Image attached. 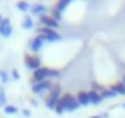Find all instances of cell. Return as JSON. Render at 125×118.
Here are the masks:
<instances>
[{
  "instance_id": "cell-1",
  "label": "cell",
  "mask_w": 125,
  "mask_h": 118,
  "mask_svg": "<svg viewBox=\"0 0 125 118\" xmlns=\"http://www.w3.org/2000/svg\"><path fill=\"white\" fill-rule=\"evenodd\" d=\"M59 105L64 109V113H74V111H77L79 107V102L77 98H75L72 92H66V94H62L61 98H59Z\"/></svg>"
},
{
  "instance_id": "cell-2",
  "label": "cell",
  "mask_w": 125,
  "mask_h": 118,
  "mask_svg": "<svg viewBox=\"0 0 125 118\" xmlns=\"http://www.w3.org/2000/svg\"><path fill=\"white\" fill-rule=\"evenodd\" d=\"M61 76V72L55 70V68H50V67H42L39 70L33 72V81H48V79H55Z\"/></svg>"
},
{
  "instance_id": "cell-3",
  "label": "cell",
  "mask_w": 125,
  "mask_h": 118,
  "mask_svg": "<svg viewBox=\"0 0 125 118\" xmlns=\"http://www.w3.org/2000/svg\"><path fill=\"white\" fill-rule=\"evenodd\" d=\"M52 85L53 83L48 79V81H31V91H33V94L35 96H42V94H48L52 89Z\"/></svg>"
},
{
  "instance_id": "cell-4",
  "label": "cell",
  "mask_w": 125,
  "mask_h": 118,
  "mask_svg": "<svg viewBox=\"0 0 125 118\" xmlns=\"http://www.w3.org/2000/svg\"><path fill=\"white\" fill-rule=\"evenodd\" d=\"M37 35H41V37H44V41L46 43H59L61 41V35H59L55 30H50V28H42V26H39L37 28Z\"/></svg>"
},
{
  "instance_id": "cell-5",
  "label": "cell",
  "mask_w": 125,
  "mask_h": 118,
  "mask_svg": "<svg viewBox=\"0 0 125 118\" xmlns=\"http://www.w3.org/2000/svg\"><path fill=\"white\" fill-rule=\"evenodd\" d=\"M24 65H26V68H30V70H39V68H42V59L39 57V55H33V54H26L24 55Z\"/></svg>"
},
{
  "instance_id": "cell-6",
  "label": "cell",
  "mask_w": 125,
  "mask_h": 118,
  "mask_svg": "<svg viewBox=\"0 0 125 118\" xmlns=\"http://www.w3.org/2000/svg\"><path fill=\"white\" fill-rule=\"evenodd\" d=\"M44 44H46V41H44V37H41V35H35L33 39L28 43V48H30L33 54H37V52H41L44 48Z\"/></svg>"
},
{
  "instance_id": "cell-7",
  "label": "cell",
  "mask_w": 125,
  "mask_h": 118,
  "mask_svg": "<svg viewBox=\"0 0 125 118\" xmlns=\"http://www.w3.org/2000/svg\"><path fill=\"white\" fill-rule=\"evenodd\" d=\"M39 22H41V26H42V28H50V30H57V26H59V22L52 15H41L39 17Z\"/></svg>"
},
{
  "instance_id": "cell-8",
  "label": "cell",
  "mask_w": 125,
  "mask_h": 118,
  "mask_svg": "<svg viewBox=\"0 0 125 118\" xmlns=\"http://www.w3.org/2000/svg\"><path fill=\"white\" fill-rule=\"evenodd\" d=\"M0 35L6 37V39L13 35V24H11V20L6 19V17H4V20L0 22Z\"/></svg>"
},
{
  "instance_id": "cell-9",
  "label": "cell",
  "mask_w": 125,
  "mask_h": 118,
  "mask_svg": "<svg viewBox=\"0 0 125 118\" xmlns=\"http://www.w3.org/2000/svg\"><path fill=\"white\" fill-rule=\"evenodd\" d=\"M75 98H77V102H79V105H81V107H86V105H90L88 91H79L77 94H75Z\"/></svg>"
},
{
  "instance_id": "cell-10",
  "label": "cell",
  "mask_w": 125,
  "mask_h": 118,
  "mask_svg": "<svg viewBox=\"0 0 125 118\" xmlns=\"http://www.w3.org/2000/svg\"><path fill=\"white\" fill-rule=\"evenodd\" d=\"M31 13H33V15H37V17L48 15V8H46L44 4H31Z\"/></svg>"
},
{
  "instance_id": "cell-11",
  "label": "cell",
  "mask_w": 125,
  "mask_h": 118,
  "mask_svg": "<svg viewBox=\"0 0 125 118\" xmlns=\"http://www.w3.org/2000/svg\"><path fill=\"white\" fill-rule=\"evenodd\" d=\"M88 98H90V105H99V103L103 102V98H101V94H99L98 91H88Z\"/></svg>"
},
{
  "instance_id": "cell-12",
  "label": "cell",
  "mask_w": 125,
  "mask_h": 118,
  "mask_svg": "<svg viewBox=\"0 0 125 118\" xmlns=\"http://www.w3.org/2000/svg\"><path fill=\"white\" fill-rule=\"evenodd\" d=\"M44 103H46L48 109L55 111V107H57V103H59V98H57V96H52V94H46V98H44Z\"/></svg>"
},
{
  "instance_id": "cell-13",
  "label": "cell",
  "mask_w": 125,
  "mask_h": 118,
  "mask_svg": "<svg viewBox=\"0 0 125 118\" xmlns=\"http://www.w3.org/2000/svg\"><path fill=\"white\" fill-rule=\"evenodd\" d=\"M99 94H101V98L103 100H105V98H116V91H114V89H112V87H110V89H105V87H103V89H101V92H99Z\"/></svg>"
},
{
  "instance_id": "cell-14",
  "label": "cell",
  "mask_w": 125,
  "mask_h": 118,
  "mask_svg": "<svg viewBox=\"0 0 125 118\" xmlns=\"http://www.w3.org/2000/svg\"><path fill=\"white\" fill-rule=\"evenodd\" d=\"M20 24H22V28H24V30H33V26H35L33 19H31V17H28V15L22 19V22H20Z\"/></svg>"
},
{
  "instance_id": "cell-15",
  "label": "cell",
  "mask_w": 125,
  "mask_h": 118,
  "mask_svg": "<svg viewBox=\"0 0 125 118\" xmlns=\"http://www.w3.org/2000/svg\"><path fill=\"white\" fill-rule=\"evenodd\" d=\"M68 6H70V0H61V2H57V4H55L53 8L57 9L59 13H62V11H64V9L68 8Z\"/></svg>"
},
{
  "instance_id": "cell-16",
  "label": "cell",
  "mask_w": 125,
  "mask_h": 118,
  "mask_svg": "<svg viewBox=\"0 0 125 118\" xmlns=\"http://www.w3.org/2000/svg\"><path fill=\"white\" fill-rule=\"evenodd\" d=\"M48 94H52V96H57V98H61V96H62V94H61V85H59V83H53Z\"/></svg>"
},
{
  "instance_id": "cell-17",
  "label": "cell",
  "mask_w": 125,
  "mask_h": 118,
  "mask_svg": "<svg viewBox=\"0 0 125 118\" xmlns=\"http://www.w3.org/2000/svg\"><path fill=\"white\" fill-rule=\"evenodd\" d=\"M112 89L116 91V94H118V96H125V85H123L121 81H120V83H114Z\"/></svg>"
},
{
  "instance_id": "cell-18",
  "label": "cell",
  "mask_w": 125,
  "mask_h": 118,
  "mask_svg": "<svg viewBox=\"0 0 125 118\" xmlns=\"http://www.w3.org/2000/svg\"><path fill=\"white\" fill-rule=\"evenodd\" d=\"M17 8H19L20 11H24V13L31 11V4H28V2H19V4H17Z\"/></svg>"
},
{
  "instance_id": "cell-19",
  "label": "cell",
  "mask_w": 125,
  "mask_h": 118,
  "mask_svg": "<svg viewBox=\"0 0 125 118\" xmlns=\"http://www.w3.org/2000/svg\"><path fill=\"white\" fill-rule=\"evenodd\" d=\"M4 111H6V114H17L19 113V107L17 105H6Z\"/></svg>"
},
{
  "instance_id": "cell-20",
  "label": "cell",
  "mask_w": 125,
  "mask_h": 118,
  "mask_svg": "<svg viewBox=\"0 0 125 118\" xmlns=\"http://www.w3.org/2000/svg\"><path fill=\"white\" fill-rule=\"evenodd\" d=\"M9 79H11V76H9L6 70H2V68H0V81H2V83H8Z\"/></svg>"
},
{
  "instance_id": "cell-21",
  "label": "cell",
  "mask_w": 125,
  "mask_h": 118,
  "mask_svg": "<svg viewBox=\"0 0 125 118\" xmlns=\"http://www.w3.org/2000/svg\"><path fill=\"white\" fill-rule=\"evenodd\" d=\"M8 103H6V91L0 87V107H6Z\"/></svg>"
},
{
  "instance_id": "cell-22",
  "label": "cell",
  "mask_w": 125,
  "mask_h": 118,
  "mask_svg": "<svg viewBox=\"0 0 125 118\" xmlns=\"http://www.w3.org/2000/svg\"><path fill=\"white\" fill-rule=\"evenodd\" d=\"M9 76H11V79H15V81H17V79L20 78V76H19V70H13V72H11Z\"/></svg>"
},
{
  "instance_id": "cell-23",
  "label": "cell",
  "mask_w": 125,
  "mask_h": 118,
  "mask_svg": "<svg viewBox=\"0 0 125 118\" xmlns=\"http://www.w3.org/2000/svg\"><path fill=\"white\" fill-rule=\"evenodd\" d=\"M22 114H24L26 118H30V116H31V111H30V109H22Z\"/></svg>"
},
{
  "instance_id": "cell-24",
  "label": "cell",
  "mask_w": 125,
  "mask_h": 118,
  "mask_svg": "<svg viewBox=\"0 0 125 118\" xmlns=\"http://www.w3.org/2000/svg\"><path fill=\"white\" fill-rule=\"evenodd\" d=\"M90 118H101V114H96V116H90Z\"/></svg>"
},
{
  "instance_id": "cell-25",
  "label": "cell",
  "mask_w": 125,
  "mask_h": 118,
  "mask_svg": "<svg viewBox=\"0 0 125 118\" xmlns=\"http://www.w3.org/2000/svg\"><path fill=\"white\" fill-rule=\"evenodd\" d=\"M121 83H123V85H125V76H123V78H121Z\"/></svg>"
},
{
  "instance_id": "cell-26",
  "label": "cell",
  "mask_w": 125,
  "mask_h": 118,
  "mask_svg": "<svg viewBox=\"0 0 125 118\" xmlns=\"http://www.w3.org/2000/svg\"><path fill=\"white\" fill-rule=\"evenodd\" d=\"M2 20H4V17H2V13H0V22H2Z\"/></svg>"
},
{
  "instance_id": "cell-27",
  "label": "cell",
  "mask_w": 125,
  "mask_h": 118,
  "mask_svg": "<svg viewBox=\"0 0 125 118\" xmlns=\"http://www.w3.org/2000/svg\"><path fill=\"white\" fill-rule=\"evenodd\" d=\"M123 109H125V103H123Z\"/></svg>"
}]
</instances>
